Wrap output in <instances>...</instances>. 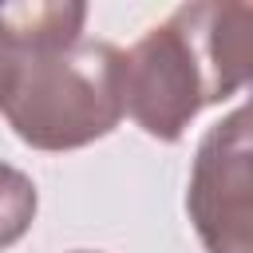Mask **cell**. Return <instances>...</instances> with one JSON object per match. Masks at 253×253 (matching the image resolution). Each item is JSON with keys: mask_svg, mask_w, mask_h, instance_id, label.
I'll use <instances>...</instances> for the list:
<instances>
[{"mask_svg": "<svg viewBox=\"0 0 253 253\" xmlns=\"http://www.w3.org/2000/svg\"><path fill=\"white\" fill-rule=\"evenodd\" d=\"M249 79V4H182L123 55V111L158 142Z\"/></svg>", "mask_w": 253, "mask_h": 253, "instance_id": "1", "label": "cell"}, {"mask_svg": "<svg viewBox=\"0 0 253 253\" xmlns=\"http://www.w3.org/2000/svg\"><path fill=\"white\" fill-rule=\"evenodd\" d=\"M0 111L36 150H75L123 119V51L107 40H71L12 55Z\"/></svg>", "mask_w": 253, "mask_h": 253, "instance_id": "2", "label": "cell"}, {"mask_svg": "<svg viewBox=\"0 0 253 253\" xmlns=\"http://www.w3.org/2000/svg\"><path fill=\"white\" fill-rule=\"evenodd\" d=\"M249 107H233L206 130L194 154L186 210L206 253H253Z\"/></svg>", "mask_w": 253, "mask_h": 253, "instance_id": "3", "label": "cell"}, {"mask_svg": "<svg viewBox=\"0 0 253 253\" xmlns=\"http://www.w3.org/2000/svg\"><path fill=\"white\" fill-rule=\"evenodd\" d=\"M36 221V186L24 170L0 162V249L16 245Z\"/></svg>", "mask_w": 253, "mask_h": 253, "instance_id": "4", "label": "cell"}, {"mask_svg": "<svg viewBox=\"0 0 253 253\" xmlns=\"http://www.w3.org/2000/svg\"><path fill=\"white\" fill-rule=\"evenodd\" d=\"M8 67H12V47L0 36V95H4V83H8Z\"/></svg>", "mask_w": 253, "mask_h": 253, "instance_id": "5", "label": "cell"}, {"mask_svg": "<svg viewBox=\"0 0 253 253\" xmlns=\"http://www.w3.org/2000/svg\"><path fill=\"white\" fill-rule=\"evenodd\" d=\"M75 253H95V249H75Z\"/></svg>", "mask_w": 253, "mask_h": 253, "instance_id": "6", "label": "cell"}]
</instances>
